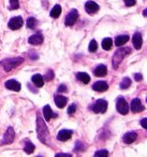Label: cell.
<instances>
[{"label":"cell","instance_id":"obj_1","mask_svg":"<svg viewBox=\"0 0 147 157\" xmlns=\"http://www.w3.org/2000/svg\"><path fill=\"white\" fill-rule=\"evenodd\" d=\"M37 130H38V137L39 140L44 144H48L50 143V133H48V129L46 127L45 123H44L43 118L41 116L38 115L37 117Z\"/></svg>","mask_w":147,"mask_h":157},{"label":"cell","instance_id":"obj_2","mask_svg":"<svg viewBox=\"0 0 147 157\" xmlns=\"http://www.w3.org/2000/svg\"><path fill=\"white\" fill-rule=\"evenodd\" d=\"M131 53V50L129 48H119L118 51H116L113 56L112 59V65L114 69H117L119 67V63L123 61V59L125 58L127 55H129Z\"/></svg>","mask_w":147,"mask_h":157},{"label":"cell","instance_id":"obj_3","mask_svg":"<svg viewBox=\"0 0 147 157\" xmlns=\"http://www.w3.org/2000/svg\"><path fill=\"white\" fill-rule=\"evenodd\" d=\"M22 63H24V58H23V57H15V58L5 59L3 61H1L0 65L2 66V68L5 69V71L9 72V71H11L13 68L20 66Z\"/></svg>","mask_w":147,"mask_h":157},{"label":"cell","instance_id":"obj_4","mask_svg":"<svg viewBox=\"0 0 147 157\" xmlns=\"http://www.w3.org/2000/svg\"><path fill=\"white\" fill-rule=\"evenodd\" d=\"M107 101L104 100V99H99L92 105V111L95 113H105L106 110H107Z\"/></svg>","mask_w":147,"mask_h":157},{"label":"cell","instance_id":"obj_5","mask_svg":"<svg viewBox=\"0 0 147 157\" xmlns=\"http://www.w3.org/2000/svg\"><path fill=\"white\" fill-rule=\"evenodd\" d=\"M116 108H117V111H118L120 114H123V115H126V114H128V112H129V105H128V102L125 100V98H123V97H118L117 102H116Z\"/></svg>","mask_w":147,"mask_h":157},{"label":"cell","instance_id":"obj_6","mask_svg":"<svg viewBox=\"0 0 147 157\" xmlns=\"http://www.w3.org/2000/svg\"><path fill=\"white\" fill-rule=\"evenodd\" d=\"M24 24V21H23L22 16H15V17H12L11 20L8 23V27L12 30H17Z\"/></svg>","mask_w":147,"mask_h":157},{"label":"cell","instance_id":"obj_7","mask_svg":"<svg viewBox=\"0 0 147 157\" xmlns=\"http://www.w3.org/2000/svg\"><path fill=\"white\" fill-rule=\"evenodd\" d=\"M14 138H15V132H14V129L12 127H9L7 129V131L5 132L2 138V142L1 144H11L14 141Z\"/></svg>","mask_w":147,"mask_h":157},{"label":"cell","instance_id":"obj_8","mask_svg":"<svg viewBox=\"0 0 147 157\" xmlns=\"http://www.w3.org/2000/svg\"><path fill=\"white\" fill-rule=\"evenodd\" d=\"M77 18H78V12L76 11L75 9L71 10V11L69 12V14L66 16V20H65L66 26H72L73 24H75Z\"/></svg>","mask_w":147,"mask_h":157},{"label":"cell","instance_id":"obj_9","mask_svg":"<svg viewBox=\"0 0 147 157\" xmlns=\"http://www.w3.org/2000/svg\"><path fill=\"white\" fill-rule=\"evenodd\" d=\"M131 111L133 113H138V112H142L144 110V105H143L142 101L140 100L138 98H134L133 100L131 101Z\"/></svg>","mask_w":147,"mask_h":157},{"label":"cell","instance_id":"obj_10","mask_svg":"<svg viewBox=\"0 0 147 157\" xmlns=\"http://www.w3.org/2000/svg\"><path fill=\"white\" fill-rule=\"evenodd\" d=\"M72 135H73V130L70 129H62L58 132L57 135V140L59 141H68L69 139H71Z\"/></svg>","mask_w":147,"mask_h":157},{"label":"cell","instance_id":"obj_11","mask_svg":"<svg viewBox=\"0 0 147 157\" xmlns=\"http://www.w3.org/2000/svg\"><path fill=\"white\" fill-rule=\"evenodd\" d=\"M6 87H7L8 90H10L20 92V90H21V83L16 81V80L11 78V80H8V81L6 82Z\"/></svg>","mask_w":147,"mask_h":157},{"label":"cell","instance_id":"obj_12","mask_svg":"<svg viewBox=\"0 0 147 157\" xmlns=\"http://www.w3.org/2000/svg\"><path fill=\"white\" fill-rule=\"evenodd\" d=\"M132 44H133L135 50H141V48H142L143 38L140 33H135L133 35V38H132Z\"/></svg>","mask_w":147,"mask_h":157},{"label":"cell","instance_id":"obj_13","mask_svg":"<svg viewBox=\"0 0 147 157\" xmlns=\"http://www.w3.org/2000/svg\"><path fill=\"white\" fill-rule=\"evenodd\" d=\"M99 9H100L99 5L96 3L95 1H87L86 5H85V10L89 14H95L97 11H99Z\"/></svg>","mask_w":147,"mask_h":157},{"label":"cell","instance_id":"obj_14","mask_svg":"<svg viewBox=\"0 0 147 157\" xmlns=\"http://www.w3.org/2000/svg\"><path fill=\"white\" fill-rule=\"evenodd\" d=\"M92 90H95V92L102 93L108 90V85H107V83L104 81H98L92 85Z\"/></svg>","mask_w":147,"mask_h":157},{"label":"cell","instance_id":"obj_15","mask_svg":"<svg viewBox=\"0 0 147 157\" xmlns=\"http://www.w3.org/2000/svg\"><path fill=\"white\" fill-rule=\"evenodd\" d=\"M43 115H44V120H45L46 122H48L51 118H56L57 116H58L56 113H54V112L52 111V109H51V107L48 105L43 108Z\"/></svg>","mask_w":147,"mask_h":157},{"label":"cell","instance_id":"obj_16","mask_svg":"<svg viewBox=\"0 0 147 157\" xmlns=\"http://www.w3.org/2000/svg\"><path fill=\"white\" fill-rule=\"evenodd\" d=\"M28 42L30 44H32V45H39V44H41L42 42H43V36L39 33H35V35H32L31 37H29Z\"/></svg>","mask_w":147,"mask_h":157},{"label":"cell","instance_id":"obj_17","mask_svg":"<svg viewBox=\"0 0 147 157\" xmlns=\"http://www.w3.org/2000/svg\"><path fill=\"white\" fill-rule=\"evenodd\" d=\"M54 101L59 109H62V108H65V105H67L68 98L65 96H62V95H56L54 98Z\"/></svg>","mask_w":147,"mask_h":157},{"label":"cell","instance_id":"obj_18","mask_svg":"<svg viewBox=\"0 0 147 157\" xmlns=\"http://www.w3.org/2000/svg\"><path fill=\"white\" fill-rule=\"evenodd\" d=\"M136 138H138L136 132H134V131H129V132H127L125 136H123V142L127 144L133 143V142L136 140Z\"/></svg>","mask_w":147,"mask_h":157},{"label":"cell","instance_id":"obj_19","mask_svg":"<svg viewBox=\"0 0 147 157\" xmlns=\"http://www.w3.org/2000/svg\"><path fill=\"white\" fill-rule=\"evenodd\" d=\"M106 73H107V69H106V67L104 65H99L97 66V67L95 68V70H93V74H95L96 76H105Z\"/></svg>","mask_w":147,"mask_h":157},{"label":"cell","instance_id":"obj_20","mask_svg":"<svg viewBox=\"0 0 147 157\" xmlns=\"http://www.w3.org/2000/svg\"><path fill=\"white\" fill-rule=\"evenodd\" d=\"M31 81H32V83L35 84L37 87H42V86L44 85V78H43V76H42L41 74H39V73L32 75V78H31Z\"/></svg>","mask_w":147,"mask_h":157},{"label":"cell","instance_id":"obj_21","mask_svg":"<svg viewBox=\"0 0 147 157\" xmlns=\"http://www.w3.org/2000/svg\"><path fill=\"white\" fill-rule=\"evenodd\" d=\"M76 78L84 84H88L90 82V76L86 72H78V73H76Z\"/></svg>","mask_w":147,"mask_h":157},{"label":"cell","instance_id":"obj_22","mask_svg":"<svg viewBox=\"0 0 147 157\" xmlns=\"http://www.w3.org/2000/svg\"><path fill=\"white\" fill-rule=\"evenodd\" d=\"M128 40H129V36L128 35H120V36H118V37H116V39H115V44H116V46H121L125 43H127Z\"/></svg>","mask_w":147,"mask_h":157},{"label":"cell","instance_id":"obj_23","mask_svg":"<svg viewBox=\"0 0 147 157\" xmlns=\"http://www.w3.org/2000/svg\"><path fill=\"white\" fill-rule=\"evenodd\" d=\"M25 145H24V151L27 153V154H32L35 152V145H33L32 142H30L29 140H25L24 141Z\"/></svg>","mask_w":147,"mask_h":157},{"label":"cell","instance_id":"obj_24","mask_svg":"<svg viewBox=\"0 0 147 157\" xmlns=\"http://www.w3.org/2000/svg\"><path fill=\"white\" fill-rule=\"evenodd\" d=\"M60 14H61V7L59 5L54 6V8H53L52 11H51V17L57 18L60 16Z\"/></svg>","mask_w":147,"mask_h":157},{"label":"cell","instance_id":"obj_25","mask_svg":"<svg viewBox=\"0 0 147 157\" xmlns=\"http://www.w3.org/2000/svg\"><path fill=\"white\" fill-rule=\"evenodd\" d=\"M113 46V41L111 38H105V39H103V41H102V48L105 51H110L111 48H112Z\"/></svg>","mask_w":147,"mask_h":157},{"label":"cell","instance_id":"obj_26","mask_svg":"<svg viewBox=\"0 0 147 157\" xmlns=\"http://www.w3.org/2000/svg\"><path fill=\"white\" fill-rule=\"evenodd\" d=\"M26 25H27V28L36 29V27H37V25H38V21L36 20L35 17H28L27 18Z\"/></svg>","mask_w":147,"mask_h":157},{"label":"cell","instance_id":"obj_27","mask_svg":"<svg viewBox=\"0 0 147 157\" xmlns=\"http://www.w3.org/2000/svg\"><path fill=\"white\" fill-rule=\"evenodd\" d=\"M130 85H131V80H130L129 78H123V81L120 82V88L121 90H127L128 87H130Z\"/></svg>","mask_w":147,"mask_h":157},{"label":"cell","instance_id":"obj_28","mask_svg":"<svg viewBox=\"0 0 147 157\" xmlns=\"http://www.w3.org/2000/svg\"><path fill=\"white\" fill-rule=\"evenodd\" d=\"M98 48V44H97V41L96 40H91L90 43H89V46H88V50L89 52H96Z\"/></svg>","mask_w":147,"mask_h":157},{"label":"cell","instance_id":"obj_29","mask_svg":"<svg viewBox=\"0 0 147 157\" xmlns=\"http://www.w3.org/2000/svg\"><path fill=\"white\" fill-rule=\"evenodd\" d=\"M18 8H20V2H18V0H10V9L17 10Z\"/></svg>","mask_w":147,"mask_h":157},{"label":"cell","instance_id":"obj_30","mask_svg":"<svg viewBox=\"0 0 147 157\" xmlns=\"http://www.w3.org/2000/svg\"><path fill=\"white\" fill-rule=\"evenodd\" d=\"M54 71H53V70H48L47 72H46V74H45V76H44V80H45V81H52L53 78H54Z\"/></svg>","mask_w":147,"mask_h":157},{"label":"cell","instance_id":"obj_31","mask_svg":"<svg viewBox=\"0 0 147 157\" xmlns=\"http://www.w3.org/2000/svg\"><path fill=\"white\" fill-rule=\"evenodd\" d=\"M84 147H85L84 143H82L81 141H76L74 151H75V152H81V151H84Z\"/></svg>","mask_w":147,"mask_h":157},{"label":"cell","instance_id":"obj_32","mask_svg":"<svg viewBox=\"0 0 147 157\" xmlns=\"http://www.w3.org/2000/svg\"><path fill=\"white\" fill-rule=\"evenodd\" d=\"M75 111H76V105L75 103H72V105L68 108V114H69V115H73V114L75 113Z\"/></svg>","mask_w":147,"mask_h":157},{"label":"cell","instance_id":"obj_33","mask_svg":"<svg viewBox=\"0 0 147 157\" xmlns=\"http://www.w3.org/2000/svg\"><path fill=\"white\" fill-rule=\"evenodd\" d=\"M108 155V152L106 150H100V151H97L95 153V156H107Z\"/></svg>","mask_w":147,"mask_h":157},{"label":"cell","instance_id":"obj_34","mask_svg":"<svg viewBox=\"0 0 147 157\" xmlns=\"http://www.w3.org/2000/svg\"><path fill=\"white\" fill-rule=\"evenodd\" d=\"M127 7H132V6L135 5V0H123Z\"/></svg>","mask_w":147,"mask_h":157},{"label":"cell","instance_id":"obj_35","mask_svg":"<svg viewBox=\"0 0 147 157\" xmlns=\"http://www.w3.org/2000/svg\"><path fill=\"white\" fill-rule=\"evenodd\" d=\"M67 86L65 85V84H61V85H59L58 87V93H66L67 92Z\"/></svg>","mask_w":147,"mask_h":157},{"label":"cell","instance_id":"obj_36","mask_svg":"<svg viewBox=\"0 0 147 157\" xmlns=\"http://www.w3.org/2000/svg\"><path fill=\"white\" fill-rule=\"evenodd\" d=\"M134 80H135L136 82H141L143 80V76L141 73H135L134 74Z\"/></svg>","mask_w":147,"mask_h":157},{"label":"cell","instance_id":"obj_37","mask_svg":"<svg viewBox=\"0 0 147 157\" xmlns=\"http://www.w3.org/2000/svg\"><path fill=\"white\" fill-rule=\"evenodd\" d=\"M29 57H30V59H33V60H36V59H38V57H39V55L37 54V53H31V54H29Z\"/></svg>","mask_w":147,"mask_h":157},{"label":"cell","instance_id":"obj_38","mask_svg":"<svg viewBox=\"0 0 147 157\" xmlns=\"http://www.w3.org/2000/svg\"><path fill=\"white\" fill-rule=\"evenodd\" d=\"M146 122H147V118H143V120L141 121V125H142V126L144 127L145 129H147V124H146Z\"/></svg>","mask_w":147,"mask_h":157},{"label":"cell","instance_id":"obj_39","mask_svg":"<svg viewBox=\"0 0 147 157\" xmlns=\"http://www.w3.org/2000/svg\"><path fill=\"white\" fill-rule=\"evenodd\" d=\"M56 156H71L70 154H65V153H59V154H56Z\"/></svg>","mask_w":147,"mask_h":157}]
</instances>
